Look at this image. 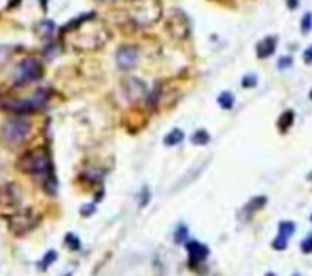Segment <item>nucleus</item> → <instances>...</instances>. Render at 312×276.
<instances>
[{"label":"nucleus","mask_w":312,"mask_h":276,"mask_svg":"<svg viewBox=\"0 0 312 276\" xmlns=\"http://www.w3.org/2000/svg\"><path fill=\"white\" fill-rule=\"evenodd\" d=\"M123 11L134 24L140 28H149L153 24H157L164 15L159 0H125Z\"/></svg>","instance_id":"f03ea898"},{"label":"nucleus","mask_w":312,"mask_h":276,"mask_svg":"<svg viewBox=\"0 0 312 276\" xmlns=\"http://www.w3.org/2000/svg\"><path fill=\"white\" fill-rule=\"evenodd\" d=\"M304 60H306V64H312V47H308L306 55H304Z\"/></svg>","instance_id":"c85d7f7f"},{"label":"nucleus","mask_w":312,"mask_h":276,"mask_svg":"<svg viewBox=\"0 0 312 276\" xmlns=\"http://www.w3.org/2000/svg\"><path fill=\"white\" fill-rule=\"evenodd\" d=\"M208 140H210V136H208L206 130H197L194 134V138H191V143H194V145H206Z\"/></svg>","instance_id":"dca6fc26"},{"label":"nucleus","mask_w":312,"mask_h":276,"mask_svg":"<svg viewBox=\"0 0 312 276\" xmlns=\"http://www.w3.org/2000/svg\"><path fill=\"white\" fill-rule=\"evenodd\" d=\"M302 251L304 253H312V236H306V240L302 242Z\"/></svg>","instance_id":"5701e85b"},{"label":"nucleus","mask_w":312,"mask_h":276,"mask_svg":"<svg viewBox=\"0 0 312 276\" xmlns=\"http://www.w3.org/2000/svg\"><path fill=\"white\" fill-rule=\"evenodd\" d=\"M274 249H287V238L278 236V240H274Z\"/></svg>","instance_id":"393cba45"},{"label":"nucleus","mask_w":312,"mask_h":276,"mask_svg":"<svg viewBox=\"0 0 312 276\" xmlns=\"http://www.w3.org/2000/svg\"><path fill=\"white\" fill-rule=\"evenodd\" d=\"M17 168L24 174H37V176H51L53 174V166L51 159L45 151H26L17 158Z\"/></svg>","instance_id":"7ed1b4c3"},{"label":"nucleus","mask_w":312,"mask_h":276,"mask_svg":"<svg viewBox=\"0 0 312 276\" xmlns=\"http://www.w3.org/2000/svg\"><path fill=\"white\" fill-rule=\"evenodd\" d=\"M310 24H312V15H304V21H302V30L308 32L310 30Z\"/></svg>","instance_id":"a878e982"},{"label":"nucleus","mask_w":312,"mask_h":276,"mask_svg":"<svg viewBox=\"0 0 312 276\" xmlns=\"http://www.w3.org/2000/svg\"><path fill=\"white\" fill-rule=\"evenodd\" d=\"M266 204V197H255V200H251V206H249V210H257V208H261Z\"/></svg>","instance_id":"412c9836"},{"label":"nucleus","mask_w":312,"mask_h":276,"mask_svg":"<svg viewBox=\"0 0 312 276\" xmlns=\"http://www.w3.org/2000/svg\"><path fill=\"white\" fill-rule=\"evenodd\" d=\"M187 251H189V264H191V266L202 264V261L208 257V249H206V246H204L202 242H195V240L187 244Z\"/></svg>","instance_id":"9b49d317"},{"label":"nucleus","mask_w":312,"mask_h":276,"mask_svg":"<svg viewBox=\"0 0 312 276\" xmlns=\"http://www.w3.org/2000/svg\"><path fill=\"white\" fill-rule=\"evenodd\" d=\"M295 276H297V274H295Z\"/></svg>","instance_id":"72a5a7b5"},{"label":"nucleus","mask_w":312,"mask_h":276,"mask_svg":"<svg viewBox=\"0 0 312 276\" xmlns=\"http://www.w3.org/2000/svg\"><path fill=\"white\" fill-rule=\"evenodd\" d=\"M291 121H293V113H291V111H287V113H285V115H282V117H280V123H278V127H280V130H282V132H285V130H287V127H289V125H291Z\"/></svg>","instance_id":"aec40b11"},{"label":"nucleus","mask_w":312,"mask_h":276,"mask_svg":"<svg viewBox=\"0 0 312 276\" xmlns=\"http://www.w3.org/2000/svg\"><path fill=\"white\" fill-rule=\"evenodd\" d=\"M30 130H32V125L26 119V115H15V117L6 119V121L2 123L0 136H2V143L6 147H19L28 140Z\"/></svg>","instance_id":"20e7f679"},{"label":"nucleus","mask_w":312,"mask_h":276,"mask_svg":"<svg viewBox=\"0 0 312 276\" xmlns=\"http://www.w3.org/2000/svg\"><path fill=\"white\" fill-rule=\"evenodd\" d=\"M293 230H295V225L293 223H289V221H282L280 225H278V232H280V236L282 238H289L293 234Z\"/></svg>","instance_id":"a211bd4d"},{"label":"nucleus","mask_w":312,"mask_h":276,"mask_svg":"<svg viewBox=\"0 0 312 276\" xmlns=\"http://www.w3.org/2000/svg\"><path fill=\"white\" fill-rule=\"evenodd\" d=\"M138 49L136 47H132V45H123V47H119L117 49V55H115V62H117V66L121 68V70H132L134 66H136V62H138Z\"/></svg>","instance_id":"1a4fd4ad"},{"label":"nucleus","mask_w":312,"mask_h":276,"mask_svg":"<svg viewBox=\"0 0 312 276\" xmlns=\"http://www.w3.org/2000/svg\"><path fill=\"white\" fill-rule=\"evenodd\" d=\"M310 219H312V217H310Z\"/></svg>","instance_id":"f704fd0d"},{"label":"nucleus","mask_w":312,"mask_h":276,"mask_svg":"<svg viewBox=\"0 0 312 276\" xmlns=\"http://www.w3.org/2000/svg\"><path fill=\"white\" fill-rule=\"evenodd\" d=\"M6 223H9V230L15 234V236H26L28 232H32L39 223V217L34 215L32 208H19L13 215L6 217Z\"/></svg>","instance_id":"39448f33"},{"label":"nucleus","mask_w":312,"mask_h":276,"mask_svg":"<svg viewBox=\"0 0 312 276\" xmlns=\"http://www.w3.org/2000/svg\"><path fill=\"white\" fill-rule=\"evenodd\" d=\"M268 276H274V274H268Z\"/></svg>","instance_id":"7c9ffc66"},{"label":"nucleus","mask_w":312,"mask_h":276,"mask_svg":"<svg viewBox=\"0 0 312 276\" xmlns=\"http://www.w3.org/2000/svg\"><path fill=\"white\" fill-rule=\"evenodd\" d=\"M42 77V66L37 58H24L17 64V83H32Z\"/></svg>","instance_id":"0eeeda50"},{"label":"nucleus","mask_w":312,"mask_h":276,"mask_svg":"<svg viewBox=\"0 0 312 276\" xmlns=\"http://www.w3.org/2000/svg\"><path fill=\"white\" fill-rule=\"evenodd\" d=\"M100 2H104V0H100Z\"/></svg>","instance_id":"473e14b6"},{"label":"nucleus","mask_w":312,"mask_h":276,"mask_svg":"<svg viewBox=\"0 0 312 276\" xmlns=\"http://www.w3.org/2000/svg\"><path fill=\"white\" fill-rule=\"evenodd\" d=\"M121 89H123L125 98H127L130 102H140V100H145L147 94H149L147 85L140 81V79H134V77H130V79H125V81L121 83Z\"/></svg>","instance_id":"6e6552de"},{"label":"nucleus","mask_w":312,"mask_h":276,"mask_svg":"<svg viewBox=\"0 0 312 276\" xmlns=\"http://www.w3.org/2000/svg\"><path fill=\"white\" fill-rule=\"evenodd\" d=\"M66 246H68V249H73V251H79L81 249L79 238H77L75 234H66Z\"/></svg>","instance_id":"6ab92c4d"},{"label":"nucleus","mask_w":312,"mask_h":276,"mask_svg":"<svg viewBox=\"0 0 312 276\" xmlns=\"http://www.w3.org/2000/svg\"><path fill=\"white\" fill-rule=\"evenodd\" d=\"M62 34H66L68 47L79 53L98 51L111 39L109 28L104 26L102 19L96 17V13H83V15L75 17L73 21H68L62 28Z\"/></svg>","instance_id":"f257e3e1"},{"label":"nucleus","mask_w":312,"mask_h":276,"mask_svg":"<svg viewBox=\"0 0 312 276\" xmlns=\"http://www.w3.org/2000/svg\"><path fill=\"white\" fill-rule=\"evenodd\" d=\"M166 30L174 40H185L191 34V24L189 17L183 13L181 9H174L170 15L166 17Z\"/></svg>","instance_id":"423d86ee"},{"label":"nucleus","mask_w":312,"mask_h":276,"mask_svg":"<svg viewBox=\"0 0 312 276\" xmlns=\"http://www.w3.org/2000/svg\"><path fill=\"white\" fill-rule=\"evenodd\" d=\"M183 136H185V134H183L181 130H172V132H170L168 136L164 138V145H166V147H174V145H179L181 140H183Z\"/></svg>","instance_id":"4468645a"},{"label":"nucleus","mask_w":312,"mask_h":276,"mask_svg":"<svg viewBox=\"0 0 312 276\" xmlns=\"http://www.w3.org/2000/svg\"><path fill=\"white\" fill-rule=\"evenodd\" d=\"M219 106H221V109H232L234 106V94L232 91H223V94H219Z\"/></svg>","instance_id":"2eb2a0df"},{"label":"nucleus","mask_w":312,"mask_h":276,"mask_svg":"<svg viewBox=\"0 0 312 276\" xmlns=\"http://www.w3.org/2000/svg\"><path fill=\"white\" fill-rule=\"evenodd\" d=\"M19 202H21V194L15 185L0 187V206H17Z\"/></svg>","instance_id":"9d476101"},{"label":"nucleus","mask_w":312,"mask_h":276,"mask_svg":"<svg viewBox=\"0 0 312 276\" xmlns=\"http://www.w3.org/2000/svg\"><path fill=\"white\" fill-rule=\"evenodd\" d=\"M147 202H149V191L145 189V191H143V197H140V206H145Z\"/></svg>","instance_id":"cd10ccee"},{"label":"nucleus","mask_w":312,"mask_h":276,"mask_svg":"<svg viewBox=\"0 0 312 276\" xmlns=\"http://www.w3.org/2000/svg\"><path fill=\"white\" fill-rule=\"evenodd\" d=\"M276 49V39L274 37H268L266 40H261L257 45V55L259 58H268V55H272Z\"/></svg>","instance_id":"ddd939ff"},{"label":"nucleus","mask_w":312,"mask_h":276,"mask_svg":"<svg viewBox=\"0 0 312 276\" xmlns=\"http://www.w3.org/2000/svg\"><path fill=\"white\" fill-rule=\"evenodd\" d=\"M55 259H58V253H55V251H47L45 253V259L40 261V270H47V268L51 266Z\"/></svg>","instance_id":"f3484780"},{"label":"nucleus","mask_w":312,"mask_h":276,"mask_svg":"<svg viewBox=\"0 0 312 276\" xmlns=\"http://www.w3.org/2000/svg\"><path fill=\"white\" fill-rule=\"evenodd\" d=\"M185 234H187V228L181 225V228L176 230V242H183V240H185Z\"/></svg>","instance_id":"b1692460"},{"label":"nucleus","mask_w":312,"mask_h":276,"mask_svg":"<svg viewBox=\"0 0 312 276\" xmlns=\"http://www.w3.org/2000/svg\"><path fill=\"white\" fill-rule=\"evenodd\" d=\"M287 4H289V9H295V6H297V0H289Z\"/></svg>","instance_id":"c756f323"},{"label":"nucleus","mask_w":312,"mask_h":276,"mask_svg":"<svg viewBox=\"0 0 312 276\" xmlns=\"http://www.w3.org/2000/svg\"><path fill=\"white\" fill-rule=\"evenodd\" d=\"M255 83H257V77H255V75H246L244 79H242L244 87H255Z\"/></svg>","instance_id":"4be33fe9"},{"label":"nucleus","mask_w":312,"mask_h":276,"mask_svg":"<svg viewBox=\"0 0 312 276\" xmlns=\"http://www.w3.org/2000/svg\"><path fill=\"white\" fill-rule=\"evenodd\" d=\"M310 98H312V91H310Z\"/></svg>","instance_id":"2f4dec72"},{"label":"nucleus","mask_w":312,"mask_h":276,"mask_svg":"<svg viewBox=\"0 0 312 276\" xmlns=\"http://www.w3.org/2000/svg\"><path fill=\"white\" fill-rule=\"evenodd\" d=\"M278 66H280V68H287V66H291V58H280Z\"/></svg>","instance_id":"bb28decb"},{"label":"nucleus","mask_w":312,"mask_h":276,"mask_svg":"<svg viewBox=\"0 0 312 276\" xmlns=\"http://www.w3.org/2000/svg\"><path fill=\"white\" fill-rule=\"evenodd\" d=\"M34 30L39 32L40 39H53V34H55L58 28H55V24L51 19H42V21H39V24L34 26Z\"/></svg>","instance_id":"f8f14e48"}]
</instances>
